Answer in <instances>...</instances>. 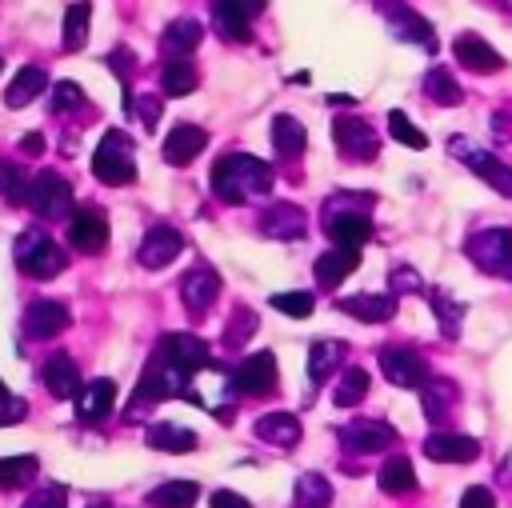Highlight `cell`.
I'll return each instance as SVG.
<instances>
[{"label": "cell", "instance_id": "obj_1", "mask_svg": "<svg viewBox=\"0 0 512 508\" xmlns=\"http://www.w3.org/2000/svg\"><path fill=\"white\" fill-rule=\"evenodd\" d=\"M272 192V168L268 160L252 156V152H228L212 164V196L228 208H240L256 196Z\"/></svg>", "mask_w": 512, "mask_h": 508}, {"label": "cell", "instance_id": "obj_2", "mask_svg": "<svg viewBox=\"0 0 512 508\" xmlns=\"http://www.w3.org/2000/svg\"><path fill=\"white\" fill-rule=\"evenodd\" d=\"M192 384V372L180 368L176 360H168L160 348L148 356L144 372H140V384L132 392V404H164V400H192L200 404V396L188 388Z\"/></svg>", "mask_w": 512, "mask_h": 508}, {"label": "cell", "instance_id": "obj_3", "mask_svg": "<svg viewBox=\"0 0 512 508\" xmlns=\"http://www.w3.org/2000/svg\"><path fill=\"white\" fill-rule=\"evenodd\" d=\"M136 144L128 140V132H120V128H108L104 132V140L96 144V152H92V176L100 180V184H112V188H120V184H132L136 180Z\"/></svg>", "mask_w": 512, "mask_h": 508}, {"label": "cell", "instance_id": "obj_4", "mask_svg": "<svg viewBox=\"0 0 512 508\" xmlns=\"http://www.w3.org/2000/svg\"><path fill=\"white\" fill-rule=\"evenodd\" d=\"M12 260L24 276L32 280H52L64 272V248L56 240H48L40 228L36 232H20L16 244H12Z\"/></svg>", "mask_w": 512, "mask_h": 508}, {"label": "cell", "instance_id": "obj_5", "mask_svg": "<svg viewBox=\"0 0 512 508\" xmlns=\"http://www.w3.org/2000/svg\"><path fill=\"white\" fill-rule=\"evenodd\" d=\"M280 388V372H276V356L272 352H252L232 368V392L248 396V400H268Z\"/></svg>", "mask_w": 512, "mask_h": 508}, {"label": "cell", "instance_id": "obj_6", "mask_svg": "<svg viewBox=\"0 0 512 508\" xmlns=\"http://www.w3.org/2000/svg\"><path fill=\"white\" fill-rule=\"evenodd\" d=\"M28 208H32L40 220H64V212H76V208H72V184H68L56 168H40V172L32 176Z\"/></svg>", "mask_w": 512, "mask_h": 508}, {"label": "cell", "instance_id": "obj_7", "mask_svg": "<svg viewBox=\"0 0 512 508\" xmlns=\"http://www.w3.org/2000/svg\"><path fill=\"white\" fill-rule=\"evenodd\" d=\"M260 12H264V0H212V24L232 44L252 40V16Z\"/></svg>", "mask_w": 512, "mask_h": 508}, {"label": "cell", "instance_id": "obj_8", "mask_svg": "<svg viewBox=\"0 0 512 508\" xmlns=\"http://www.w3.org/2000/svg\"><path fill=\"white\" fill-rule=\"evenodd\" d=\"M468 256L476 260V268L496 272V276H512V232L508 228H484L468 240Z\"/></svg>", "mask_w": 512, "mask_h": 508}, {"label": "cell", "instance_id": "obj_9", "mask_svg": "<svg viewBox=\"0 0 512 508\" xmlns=\"http://www.w3.org/2000/svg\"><path fill=\"white\" fill-rule=\"evenodd\" d=\"M332 140H336L340 156H348V160H356V164H364V160H372V156L380 152L376 128H372L368 120H360V116H336V120H332Z\"/></svg>", "mask_w": 512, "mask_h": 508}, {"label": "cell", "instance_id": "obj_10", "mask_svg": "<svg viewBox=\"0 0 512 508\" xmlns=\"http://www.w3.org/2000/svg\"><path fill=\"white\" fill-rule=\"evenodd\" d=\"M68 244L80 252H100L108 248V212L100 204H80L68 216Z\"/></svg>", "mask_w": 512, "mask_h": 508}, {"label": "cell", "instance_id": "obj_11", "mask_svg": "<svg viewBox=\"0 0 512 508\" xmlns=\"http://www.w3.org/2000/svg\"><path fill=\"white\" fill-rule=\"evenodd\" d=\"M380 372H384V380L388 384H396V388H424L428 384V364H424V356L420 352H412V348H380Z\"/></svg>", "mask_w": 512, "mask_h": 508}, {"label": "cell", "instance_id": "obj_12", "mask_svg": "<svg viewBox=\"0 0 512 508\" xmlns=\"http://www.w3.org/2000/svg\"><path fill=\"white\" fill-rule=\"evenodd\" d=\"M336 436H340V444L348 452H360V456H372V452H384V448L396 444V428L388 420H368V416L344 424Z\"/></svg>", "mask_w": 512, "mask_h": 508}, {"label": "cell", "instance_id": "obj_13", "mask_svg": "<svg viewBox=\"0 0 512 508\" xmlns=\"http://www.w3.org/2000/svg\"><path fill=\"white\" fill-rule=\"evenodd\" d=\"M380 12L388 16V24H392V36H396V40L420 44L424 52H436V48H440V44H436L432 24H428L420 12H412L408 4H400V0H380Z\"/></svg>", "mask_w": 512, "mask_h": 508}, {"label": "cell", "instance_id": "obj_14", "mask_svg": "<svg viewBox=\"0 0 512 508\" xmlns=\"http://www.w3.org/2000/svg\"><path fill=\"white\" fill-rule=\"evenodd\" d=\"M180 252H184V236H180V228H172V224H152V228L144 232V240H140L136 260H140V268L156 272V268H168Z\"/></svg>", "mask_w": 512, "mask_h": 508}, {"label": "cell", "instance_id": "obj_15", "mask_svg": "<svg viewBox=\"0 0 512 508\" xmlns=\"http://www.w3.org/2000/svg\"><path fill=\"white\" fill-rule=\"evenodd\" d=\"M180 300H184V308H188L192 316H208L212 304L220 300V276H216V268L192 264V268L184 272V280H180Z\"/></svg>", "mask_w": 512, "mask_h": 508}, {"label": "cell", "instance_id": "obj_16", "mask_svg": "<svg viewBox=\"0 0 512 508\" xmlns=\"http://www.w3.org/2000/svg\"><path fill=\"white\" fill-rule=\"evenodd\" d=\"M324 232L336 248H360L372 240V220L360 208H332L324 212Z\"/></svg>", "mask_w": 512, "mask_h": 508}, {"label": "cell", "instance_id": "obj_17", "mask_svg": "<svg viewBox=\"0 0 512 508\" xmlns=\"http://www.w3.org/2000/svg\"><path fill=\"white\" fill-rule=\"evenodd\" d=\"M68 320H72L68 304H60V300H32L24 308L20 328H24L28 340H52V336H60L68 328Z\"/></svg>", "mask_w": 512, "mask_h": 508}, {"label": "cell", "instance_id": "obj_18", "mask_svg": "<svg viewBox=\"0 0 512 508\" xmlns=\"http://www.w3.org/2000/svg\"><path fill=\"white\" fill-rule=\"evenodd\" d=\"M456 156H464V164L492 188V192H500V196H512V168L504 164V160H496L492 152H480V148H472V144H464V140H452L448 144Z\"/></svg>", "mask_w": 512, "mask_h": 508}, {"label": "cell", "instance_id": "obj_19", "mask_svg": "<svg viewBox=\"0 0 512 508\" xmlns=\"http://www.w3.org/2000/svg\"><path fill=\"white\" fill-rule=\"evenodd\" d=\"M204 148H208V132H204L200 124H188V120L172 124V128H168V136H164V160H168L172 168L192 164Z\"/></svg>", "mask_w": 512, "mask_h": 508}, {"label": "cell", "instance_id": "obj_20", "mask_svg": "<svg viewBox=\"0 0 512 508\" xmlns=\"http://www.w3.org/2000/svg\"><path fill=\"white\" fill-rule=\"evenodd\" d=\"M156 348H160L168 360H176L180 368H188L192 376H196L200 368H208V364H212L208 344H204L200 336H192V332H164V336L156 340Z\"/></svg>", "mask_w": 512, "mask_h": 508}, {"label": "cell", "instance_id": "obj_21", "mask_svg": "<svg viewBox=\"0 0 512 508\" xmlns=\"http://www.w3.org/2000/svg\"><path fill=\"white\" fill-rule=\"evenodd\" d=\"M452 56H456V64H460V68L480 72V76H488V72L504 68L500 52H496V48H492L484 36H476V32H460V36L452 40Z\"/></svg>", "mask_w": 512, "mask_h": 508}, {"label": "cell", "instance_id": "obj_22", "mask_svg": "<svg viewBox=\"0 0 512 508\" xmlns=\"http://www.w3.org/2000/svg\"><path fill=\"white\" fill-rule=\"evenodd\" d=\"M260 232L272 236V240H300L308 232V212L300 204H288V200H276L272 208H264L260 216Z\"/></svg>", "mask_w": 512, "mask_h": 508}, {"label": "cell", "instance_id": "obj_23", "mask_svg": "<svg viewBox=\"0 0 512 508\" xmlns=\"http://www.w3.org/2000/svg\"><path fill=\"white\" fill-rule=\"evenodd\" d=\"M40 384H44V388H48V396H56V400H76V396H80V388H84L76 360H72V356H64V352H56V356H48V360H44V368H40Z\"/></svg>", "mask_w": 512, "mask_h": 508}, {"label": "cell", "instance_id": "obj_24", "mask_svg": "<svg viewBox=\"0 0 512 508\" xmlns=\"http://www.w3.org/2000/svg\"><path fill=\"white\" fill-rule=\"evenodd\" d=\"M424 456L436 460V464H468L480 456V444L464 432H432L424 440Z\"/></svg>", "mask_w": 512, "mask_h": 508}, {"label": "cell", "instance_id": "obj_25", "mask_svg": "<svg viewBox=\"0 0 512 508\" xmlns=\"http://www.w3.org/2000/svg\"><path fill=\"white\" fill-rule=\"evenodd\" d=\"M112 404H116V384H112L108 376H100V380H88V384L80 388V396H76V416H80L84 424H100V420L112 416Z\"/></svg>", "mask_w": 512, "mask_h": 508}, {"label": "cell", "instance_id": "obj_26", "mask_svg": "<svg viewBox=\"0 0 512 508\" xmlns=\"http://www.w3.org/2000/svg\"><path fill=\"white\" fill-rule=\"evenodd\" d=\"M336 308L344 316L364 320V324H384L396 312V296H388V292H360V296H340Z\"/></svg>", "mask_w": 512, "mask_h": 508}, {"label": "cell", "instance_id": "obj_27", "mask_svg": "<svg viewBox=\"0 0 512 508\" xmlns=\"http://www.w3.org/2000/svg\"><path fill=\"white\" fill-rule=\"evenodd\" d=\"M252 436L264 444H276V448H296L304 428H300V416H292V412H264L252 424Z\"/></svg>", "mask_w": 512, "mask_h": 508}, {"label": "cell", "instance_id": "obj_28", "mask_svg": "<svg viewBox=\"0 0 512 508\" xmlns=\"http://www.w3.org/2000/svg\"><path fill=\"white\" fill-rule=\"evenodd\" d=\"M356 264H360V248H332V252L316 256L312 276H316V284H320V288H340V284H344V276H348V272H356Z\"/></svg>", "mask_w": 512, "mask_h": 508}, {"label": "cell", "instance_id": "obj_29", "mask_svg": "<svg viewBox=\"0 0 512 508\" xmlns=\"http://www.w3.org/2000/svg\"><path fill=\"white\" fill-rule=\"evenodd\" d=\"M144 440H148V448H156V452H172V456L196 452V444H200V436H196L192 428H184V424H172V420L148 424Z\"/></svg>", "mask_w": 512, "mask_h": 508}, {"label": "cell", "instance_id": "obj_30", "mask_svg": "<svg viewBox=\"0 0 512 508\" xmlns=\"http://www.w3.org/2000/svg\"><path fill=\"white\" fill-rule=\"evenodd\" d=\"M200 40H204V28H200L196 16H176V20L160 32V48L168 52V60H172V56H192Z\"/></svg>", "mask_w": 512, "mask_h": 508}, {"label": "cell", "instance_id": "obj_31", "mask_svg": "<svg viewBox=\"0 0 512 508\" xmlns=\"http://www.w3.org/2000/svg\"><path fill=\"white\" fill-rule=\"evenodd\" d=\"M304 144H308V132H304V124L296 116H288V112L272 116V148H276V156L296 160L304 152Z\"/></svg>", "mask_w": 512, "mask_h": 508}, {"label": "cell", "instance_id": "obj_32", "mask_svg": "<svg viewBox=\"0 0 512 508\" xmlns=\"http://www.w3.org/2000/svg\"><path fill=\"white\" fill-rule=\"evenodd\" d=\"M44 84H48L44 68H40V64H24V68L12 76V84L4 88V104H8V108H24V104H32V96L44 92Z\"/></svg>", "mask_w": 512, "mask_h": 508}, {"label": "cell", "instance_id": "obj_33", "mask_svg": "<svg viewBox=\"0 0 512 508\" xmlns=\"http://www.w3.org/2000/svg\"><path fill=\"white\" fill-rule=\"evenodd\" d=\"M376 480H380V492H388V496H408V492H416V472H412V460L408 456H388L384 464H380V472H376Z\"/></svg>", "mask_w": 512, "mask_h": 508}, {"label": "cell", "instance_id": "obj_34", "mask_svg": "<svg viewBox=\"0 0 512 508\" xmlns=\"http://www.w3.org/2000/svg\"><path fill=\"white\" fill-rule=\"evenodd\" d=\"M152 508H192L200 500V484L196 480H164L144 496Z\"/></svg>", "mask_w": 512, "mask_h": 508}, {"label": "cell", "instance_id": "obj_35", "mask_svg": "<svg viewBox=\"0 0 512 508\" xmlns=\"http://www.w3.org/2000/svg\"><path fill=\"white\" fill-rule=\"evenodd\" d=\"M88 16H92V4L88 0H72L64 8V32H60V48L64 52H80L84 40H88Z\"/></svg>", "mask_w": 512, "mask_h": 508}, {"label": "cell", "instance_id": "obj_36", "mask_svg": "<svg viewBox=\"0 0 512 508\" xmlns=\"http://www.w3.org/2000/svg\"><path fill=\"white\" fill-rule=\"evenodd\" d=\"M424 296H428V304H432V312L440 320V336L456 340L460 336V324H464V304L452 300L444 288H424Z\"/></svg>", "mask_w": 512, "mask_h": 508}, {"label": "cell", "instance_id": "obj_37", "mask_svg": "<svg viewBox=\"0 0 512 508\" xmlns=\"http://www.w3.org/2000/svg\"><path fill=\"white\" fill-rule=\"evenodd\" d=\"M340 360H344V340H316L308 348V380L312 384L328 380L340 368Z\"/></svg>", "mask_w": 512, "mask_h": 508}, {"label": "cell", "instance_id": "obj_38", "mask_svg": "<svg viewBox=\"0 0 512 508\" xmlns=\"http://www.w3.org/2000/svg\"><path fill=\"white\" fill-rule=\"evenodd\" d=\"M460 400V388L452 384V380H432L428 376V384L420 388V404H424V412H428V420H448V408Z\"/></svg>", "mask_w": 512, "mask_h": 508}, {"label": "cell", "instance_id": "obj_39", "mask_svg": "<svg viewBox=\"0 0 512 508\" xmlns=\"http://www.w3.org/2000/svg\"><path fill=\"white\" fill-rule=\"evenodd\" d=\"M196 64L188 60V56H172L168 64H164V72H160V88H164V96H188L192 88H196Z\"/></svg>", "mask_w": 512, "mask_h": 508}, {"label": "cell", "instance_id": "obj_40", "mask_svg": "<svg viewBox=\"0 0 512 508\" xmlns=\"http://www.w3.org/2000/svg\"><path fill=\"white\" fill-rule=\"evenodd\" d=\"M292 504L296 508H328L332 504V484L320 472H304V476H296Z\"/></svg>", "mask_w": 512, "mask_h": 508}, {"label": "cell", "instance_id": "obj_41", "mask_svg": "<svg viewBox=\"0 0 512 508\" xmlns=\"http://www.w3.org/2000/svg\"><path fill=\"white\" fill-rule=\"evenodd\" d=\"M424 92H428V100H436V104H444V108H456V104L464 100L456 76H452L448 68H440V64L428 68V76H424Z\"/></svg>", "mask_w": 512, "mask_h": 508}, {"label": "cell", "instance_id": "obj_42", "mask_svg": "<svg viewBox=\"0 0 512 508\" xmlns=\"http://www.w3.org/2000/svg\"><path fill=\"white\" fill-rule=\"evenodd\" d=\"M368 396V372L364 368H344L340 384L332 388V404L336 408H356Z\"/></svg>", "mask_w": 512, "mask_h": 508}, {"label": "cell", "instance_id": "obj_43", "mask_svg": "<svg viewBox=\"0 0 512 508\" xmlns=\"http://www.w3.org/2000/svg\"><path fill=\"white\" fill-rule=\"evenodd\" d=\"M28 192H32L28 172L20 164H0V196H4V204L24 208L28 204Z\"/></svg>", "mask_w": 512, "mask_h": 508}, {"label": "cell", "instance_id": "obj_44", "mask_svg": "<svg viewBox=\"0 0 512 508\" xmlns=\"http://www.w3.org/2000/svg\"><path fill=\"white\" fill-rule=\"evenodd\" d=\"M36 456H0V488H24L36 476Z\"/></svg>", "mask_w": 512, "mask_h": 508}, {"label": "cell", "instance_id": "obj_45", "mask_svg": "<svg viewBox=\"0 0 512 508\" xmlns=\"http://www.w3.org/2000/svg\"><path fill=\"white\" fill-rule=\"evenodd\" d=\"M256 312L248 308V304H236V312H232V320H228V328H224V348H244L248 344V336L256 332Z\"/></svg>", "mask_w": 512, "mask_h": 508}, {"label": "cell", "instance_id": "obj_46", "mask_svg": "<svg viewBox=\"0 0 512 508\" xmlns=\"http://www.w3.org/2000/svg\"><path fill=\"white\" fill-rule=\"evenodd\" d=\"M268 304H272L276 312L292 316V320H308L312 308H316V296H312V292H272Z\"/></svg>", "mask_w": 512, "mask_h": 508}, {"label": "cell", "instance_id": "obj_47", "mask_svg": "<svg viewBox=\"0 0 512 508\" xmlns=\"http://www.w3.org/2000/svg\"><path fill=\"white\" fill-rule=\"evenodd\" d=\"M48 108L52 112H80V108H88V96H84V88L76 80H56Z\"/></svg>", "mask_w": 512, "mask_h": 508}, {"label": "cell", "instance_id": "obj_48", "mask_svg": "<svg viewBox=\"0 0 512 508\" xmlns=\"http://www.w3.org/2000/svg\"><path fill=\"white\" fill-rule=\"evenodd\" d=\"M388 132H392V140H400L404 148H416V152H420V148H428V136H424V132H420V128H416L400 108H392V112H388Z\"/></svg>", "mask_w": 512, "mask_h": 508}, {"label": "cell", "instance_id": "obj_49", "mask_svg": "<svg viewBox=\"0 0 512 508\" xmlns=\"http://www.w3.org/2000/svg\"><path fill=\"white\" fill-rule=\"evenodd\" d=\"M124 112L140 116L144 128H156V124H160V112H164V100H160L156 92H140V96H132V100L124 104Z\"/></svg>", "mask_w": 512, "mask_h": 508}, {"label": "cell", "instance_id": "obj_50", "mask_svg": "<svg viewBox=\"0 0 512 508\" xmlns=\"http://www.w3.org/2000/svg\"><path fill=\"white\" fill-rule=\"evenodd\" d=\"M68 504V488L64 484H40L20 508H64Z\"/></svg>", "mask_w": 512, "mask_h": 508}, {"label": "cell", "instance_id": "obj_51", "mask_svg": "<svg viewBox=\"0 0 512 508\" xmlns=\"http://www.w3.org/2000/svg\"><path fill=\"white\" fill-rule=\"evenodd\" d=\"M28 416V400H20V396H0V428H12V424H20Z\"/></svg>", "mask_w": 512, "mask_h": 508}, {"label": "cell", "instance_id": "obj_52", "mask_svg": "<svg viewBox=\"0 0 512 508\" xmlns=\"http://www.w3.org/2000/svg\"><path fill=\"white\" fill-rule=\"evenodd\" d=\"M392 292H424V280L408 264H400V268H392Z\"/></svg>", "mask_w": 512, "mask_h": 508}, {"label": "cell", "instance_id": "obj_53", "mask_svg": "<svg viewBox=\"0 0 512 508\" xmlns=\"http://www.w3.org/2000/svg\"><path fill=\"white\" fill-rule=\"evenodd\" d=\"M460 508H496V496H492L484 484H472V488L460 496Z\"/></svg>", "mask_w": 512, "mask_h": 508}, {"label": "cell", "instance_id": "obj_54", "mask_svg": "<svg viewBox=\"0 0 512 508\" xmlns=\"http://www.w3.org/2000/svg\"><path fill=\"white\" fill-rule=\"evenodd\" d=\"M208 500H212V508H252V504H248L240 492H232V488H216Z\"/></svg>", "mask_w": 512, "mask_h": 508}, {"label": "cell", "instance_id": "obj_55", "mask_svg": "<svg viewBox=\"0 0 512 508\" xmlns=\"http://www.w3.org/2000/svg\"><path fill=\"white\" fill-rule=\"evenodd\" d=\"M40 152H44V136L40 132L20 136V156H40Z\"/></svg>", "mask_w": 512, "mask_h": 508}, {"label": "cell", "instance_id": "obj_56", "mask_svg": "<svg viewBox=\"0 0 512 508\" xmlns=\"http://www.w3.org/2000/svg\"><path fill=\"white\" fill-rule=\"evenodd\" d=\"M88 508H112V504H108V500H92Z\"/></svg>", "mask_w": 512, "mask_h": 508}, {"label": "cell", "instance_id": "obj_57", "mask_svg": "<svg viewBox=\"0 0 512 508\" xmlns=\"http://www.w3.org/2000/svg\"><path fill=\"white\" fill-rule=\"evenodd\" d=\"M0 396H8V384H4V380H0Z\"/></svg>", "mask_w": 512, "mask_h": 508}]
</instances>
